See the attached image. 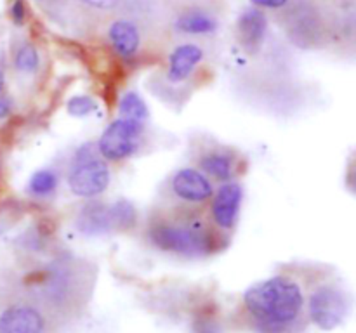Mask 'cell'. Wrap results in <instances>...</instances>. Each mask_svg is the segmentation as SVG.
Returning a JSON list of instances; mask_svg holds the SVG:
<instances>
[{
  "instance_id": "1",
  "label": "cell",
  "mask_w": 356,
  "mask_h": 333,
  "mask_svg": "<svg viewBox=\"0 0 356 333\" xmlns=\"http://www.w3.org/2000/svg\"><path fill=\"white\" fill-rule=\"evenodd\" d=\"M243 309L257 333H298L308 321L306 291L291 274H277L247 288Z\"/></svg>"
},
{
  "instance_id": "2",
  "label": "cell",
  "mask_w": 356,
  "mask_h": 333,
  "mask_svg": "<svg viewBox=\"0 0 356 333\" xmlns=\"http://www.w3.org/2000/svg\"><path fill=\"white\" fill-rule=\"evenodd\" d=\"M225 236L200 208L181 205L155 214L146 225V239L153 248L186 259L216 253Z\"/></svg>"
},
{
  "instance_id": "3",
  "label": "cell",
  "mask_w": 356,
  "mask_h": 333,
  "mask_svg": "<svg viewBox=\"0 0 356 333\" xmlns=\"http://www.w3.org/2000/svg\"><path fill=\"white\" fill-rule=\"evenodd\" d=\"M111 170L106 160L97 151L96 142H86L73 155L66 184L79 198H97L108 189Z\"/></svg>"
},
{
  "instance_id": "4",
  "label": "cell",
  "mask_w": 356,
  "mask_h": 333,
  "mask_svg": "<svg viewBox=\"0 0 356 333\" xmlns=\"http://www.w3.org/2000/svg\"><path fill=\"white\" fill-rule=\"evenodd\" d=\"M79 264L72 260H56L45 269L44 276L38 281L40 297L45 309L54 311H70L75 304H80L86 281H82V273Z\"/></svg>"
},
{
  "instance_id": "5",
  "label": "cell",
  "mask_w": 356,
  "mask_h": 333,
  "mask_svg": "<svg viewBox=\"0 0 356 333\" xmlns=\"http://www.w3.org/2000/svg\"><path fill=\"white\" fill-rule=\"evenodd\" d=\"M351 311L350 293L339 281H320L306 295L308 319L320 330H336L344 323Z\"/></svg>"
},
{
  "instance_id": "6",
  "label": "cell",
  "mask_w": 356,
  "mask_h": 333,
  "mask_svg": "<svg viewBox=\"0 0 356 333\" xmlns=\"http://www.w3.org/2000/svg\"><path fill=\"white\" fill-rule=\"evenodd\" d=\"M146 123L129 118H117L111 121L97 139V151L110 162H124L138 155L145 144Z\"/></svg>"
},
{
  "instance_id": "7",
  "label": "cell",
  "mask_w": 356,
  "mask_h": 333,
  "mask_svg": "<svg viewBox=\"0 0 356 333\" xmlns=\"http://www.w3.org/2000/svg\"><path fill=\"white\" fill-rule=\"evenodd\" d=\"M214 180L209 179L197 166H183L170 176L167 194L174 205L202 208L214 194Z\"/></svg>"
},
{
  "instance_id": "8",
  "label": "cell",
  "mask_w": 356,
  "mask_h": 333,
  "mask_svg": "<svg viewBox=\"0 0 356 333\" xmlns=\"http://www.w3.org/2000/svg\"><path fill=\"white\" fill-rule=\"evenodd\" d=\"M243 203V186L236 179L219 184L209 201V221L222 234H229L238 224Z\"/></svg>"
},
{
  "instance_id": "9",
  "label": "cell",
  "mask_w": 356,
  "mask_h": 333,
  "mask_svg": "<svg viewBox=\"0 0 356 333\" xmlns=\"http://www.w3.org/2000/svg\"><path fill=\"white\" fill-rule=\"evenodd\" d=\"M0 333H51V311L38 302H16L0 312Z\"/></svg>"
},
{
  "instance_id": "10",
  "label": "cell",
  "mask_w": 356,
  "mask_h": 333,
  "mask_svg": "<svg viewBox=\"0 0 356 333\" xmlns=\"http://www.w3.org/2000/svg\"><path fill=\"white\" fill-rule=\"evenodd\" d=\"M287 35L299 47H318L325 38L327 30L318 9L309 3L294 7L287 16Z\"/></svg>"
},
{
  "instance_id": "11",
  "label": "cell",
  "mask_w": 356,
  "mask_h": 333,
  "mask_svg": "<svg viewBox=\"0 0 356 333\" xmlns=\"http://www.w3.org/2000/svg\"><path fill=\"white\" fill-rule=\"evenodd\" d=\"M197 169L202 170L211 180L228 182V180L235 179L238 173L240 162L233 149L216 146V148L205 149L204 153H200L197 160Z\"/></svg>"
},
{
  "instance_id": "12",
  "label": "cell",
  "mask_w": 356,
  "mask_h": 333,
  "mask_svg": "<svg viewBox=\"0 0 356 333\" xmlns=\"http://www.w3.org/2000/svg\"><path fill=\"white\" fill-rule=\"evenodd\" d=\"M204 49L198 44L193 42H186V44H181L170 52L169 61H167V80L174 85L177 83H183L193 75V71L197 69V66L204 61Z\"/></svg>"
},
{
  "instance_id": "13",
  "label": "cell",
  "mask_w": 356,
  "mask_h": 333,
  "mask_svg": "<svg viewBox=\"0 0 356 333\" xmlns=\"http://www.w3.org/2000/svg\"><path fill=\"white\" fill-rule=\"evenodd\" d=\"M238 40L242 47L250 54H256L264 44L268 31V17L259 7H249L238 19Z\"/></svg>"
},
{
  "instance_id": "14",
  "label": "cell",
  "mask_w": 356,
  "mask_h": 333,
  "mask_svg": "<svg viewBox=\"0 0 356 333\" xmlns=\"http://www.w3.org/2000/svg\"><path fill=\"white\" fill-rule=\"evenodd\" d=\"M75 228L79 229L80 234L89 236V238L108 234V232L113 231L108 203L90 198V201H87L76 214Z\"/></svg>"
},
{
  "instance_id": "15",
  "label": "cell",
  "mask_w": 356,
  "mask_h": 333,
  "mask_svg": "<svg viewBox=\"0 0 356 333\" xmlns=\"http://www.w3.org/2000/svg\"><path fill=\"white\" fill-rule=\"evenodd\" d=\"M108 38L118 58L131 61L141 47V31L131 19H115L108 28Z\"/></svg>"
},
{
  "instance_id": "16",
  "label": "cell",
  "mask_w": 356,
  "mask_h": 333,
  "mask_svg": "<svg viewBox=\"0 0 356 333\" xmlns=\"http://www.w3.org/2000/svg\"><path fill=\"white\" fill-rule=\"evenodd\" d=\"M174 28L184 35H212L218 31L219 23L207 10L188 9L176 17Z\"/></svg>"
},
{
  "instance_id": "17",
  "label": "cell",
  "mask_w": 356,
  "mask_h": 333,
  "mask_svg": "<svg viewBox=\"0 0 356 333\" xmlns=\"http://www.w3.org/2000/svg\"><path fill=\"white\" fill-rule=\"evenodd\" d=\"M108 210L113 231H129L138 224V210L127 198H118L113 203H108Z\"/></svg>"
},
{
  "instance_id": "18",
  "label": "cell",
  "mask_w": 356,
  "mask_h": 333,
  "mask_svg": "<svg viewBox=\"0 0 356 333\" xmlns=\"http://www.w3.org/2000/svg\"><path fill=\"white\" fill-rule=\"evenodd\" d=\"M118 114H120V118H129V120L146 123L149 117V110L146 106L145 99L136 90H127L125 94H122L120 101H118Z\"/></svg>"
},
{
  "instance_id": "19",
  "label": "cell",
  "mask_w": 356,
  "mask_h": 333,
  "mask_svg": "<svg viewBox=\"0 0 356 333\" xmlns=\"http://www.w3.org/2000/svg\"><path fill=\"white\" fill-rule=\"evenodd\" d=\"M59 186V177L54 169H40L33 172L28 180V191L37 198H47L56 193Z\"/></svg>"
},
{
  "instance_id": "20",
  "label": "cell",
  "mask_w": 356,
  "mask_h": 333,
  "mask_svg": "<svg viewBox=\"0 0 356 333\" xmlns=\"http://www.w3.org/2000/svg\"><path fill=\"white\" fill-rule=\"evenodd\" d=\"M38 66H40V56H38L37 47L28 42L21 44L14 54V68L23 75H33L37 73Z\"/></svg>"
},
{
  "instance_id": "21",
  "label": "cell",
  "mask_w": 356,
  "mask_h": 333,
  "mask_svg": "<svg viewBox=\"0 0 356 333\" xmlns=\"http://www.w3.org/2000/svg\"><path fill=\"white\" fill-rule=\"evenodd\" d=\"M97 108L96 99L90 96H73L72 99H68L66 103V111L68 114L75 118H82V117H89L90 113H94Z\"/></svg>"
},
{
  "instance_id": "22",
  "label": "cell",
  "mask_w": 356,
  "mask_h": 333,
  "mask_svg": "<svg viewBox=\"0 0 356 333\" xmlns=\"http://www.w3.org/2000/svg\"><path fill=\"white\" fill-rule=\"evenodd\" d=\"M193 333H221L219 332V325L211 314H204L200 318L195 319L193 323Z\"/></svg>"
},
{
  "instance_id": "23",
  "label": "cell",
  "mask_w": 356,
  "mask_h": 333,
  "mask_svg": "<svg viewBox=\"0 0 356 333\" xmlns=\"http://www.w3.org/2000/svg\"><path fill=\"white\" fill-rule=\"evenodd\" d=\"M83 6L96 10H113L122 3V0H80Z\"/></svg>"
},
{
  "instance_id": "24",
  "label": "cell",
  "mask_w": 356,
  "mask_h": 333,
  "mask_svg": "<svg viewBox=\"0 0 356 333\" xmlns=\"http://www.w3.org/2000/svg\"><path fill=\"white\" fill-rule=\"evenodd\" d=\"M10 17L16 24H23L26 19V7H24L23 0H14V3L10 6Z\"/></svg>"
},
{
  "instance_id": "25",
  "label": "cell",
  "mask_w": 356,
  "mask_h": 333,
  "mask_svg": "<svg viewBox=\"0 0 356 333\" xmlns=\"http://www.w3.org/2000/svg\"><path fill=\"white\" fill-rule=\"evenodd\" d=\"M259 9H284L291 0H250Z\"/></svg>"
},
{
  "instance_id": "26",
  "label": "cell",
  "mask_w": 356,
  "mask_h": 333,
  "mask_svg": "<svg viewBox=\"0 0 356 333\" xmlns=\"http://www.w3.org/2000/svg\"><path fill=\"white\" fill-rule=\"evenodd\" d=\"M346 184L350 187L351 193L356 194V156H353L348 165V172H346Z\"/></svg>"
},
{
  "instance_id": "27",
  "label": "cell",
  "mask_w": 356,
  "mask_h": 333,
  "mask_svg": "<svg viewBox=\"0 0 356 333\" xmlns=\"http://www.w3.org/2000/svg\"><path fill=\"white\" fill-rule=\"evenodd\" d=\"M13 111V101L9 97H0V118L9 117Z\"/></svg>"
},
{
  "instance_id": "28",
  "label": "cell",
  "mask_w": 356,
  "mask_h": 333,
  "mask_svg": "<svg viewBox=\"0 0 356 333\" xmlns=\"http://www.w3.org/2000/svg\"><path fill=\"white\" fill-rule=\"evenodd\" d=\"M3 83H6V76H3V73L0 71V92H2L3 89Z\"/></svg>"
},
{
  "instance_id": "29",
  "label": "cell",
  "mask_w": 356,
  "mask_h": 333,
  "mask_svg": "<svg viewBox=\"0 0 356 333\" xmlns=\"http://www.w3.org/2000/svg\"><path fill=\"white\" fill-rule=\"evenodd\" d=\"M45 2H59V0H45Z\"/></svg>"
}]
</instances>
